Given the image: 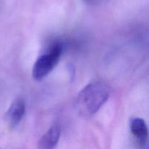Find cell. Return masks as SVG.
Returning a JSON list of instances; mask_svg holds the SVG:
<instances>
[{
    "label": "cell",
    "instance_id": "3",
    "mask_svg": "<svg viewBox=\"0 0 149 149\" xmlns=\"http://www.w3.org/2000/svg\"><path fill=\"white\" fill-rule=\"evenodd\" d=\"M26 113V103L21 98L16 99L9 107L4 115V119L7 125L11 127L17 126L24 116Z\"/></svg>",
    "mask_w": 149,
    "mask_h": 149
},
{
    "label": "cell",
    "instance_id": "5",
    "mask_svg": "<svg viewBox=\"0 0 149 149\" xmlns=\"http://www.w3.org/2000/svg\"><path fill=\"white\" fill-rule=\"evenodd\" d=\"M61 134V129L59 125H52L42 135L38 142V148L42 149L54 148L58 144Z\"/></svg>",
    "mask_w": 149,
    "mask_h": 149
},
{
    "label": "cell",
    "instance_id": "2",
    "mask_svg": "<svg viewBox=\"0 0 149 149\" xmlns=\"http://www.w3.org/2000/svg\"><path fill=\"white\" fill-rule=\"evenodd\" d=\"M63 53V45L55 42L45 54L38 58L32 71L33 79L37 81L43 79L54 69Z\"/></svg>",
    "mask_w": 149,
    "mask_h": 149
},
{
    "label": "cell",
    "instance_id": "4",
    "mask_svg": "<svg viewBox=\"0 0 149 149\" xmlns=\"http://www.w3.org/2000/svg\"><path fill=\"white\" fill-rule=\"evenodd\" d=\"M130 131L141 148H145L148 141V130L146 122L139 117L132 118L130 121Z\"/></svg>",
    "mask_w": 149,
    "mask_h": 149
},
{
    "label": "cell",
    "instance_id": "1",
    "mask_svg": "<svg viewBox=\"0 0 149 149\" xmlns=\"http://www.w3.org/2000/svg\"><path fill=\"white\" fill-rule=\"evenodd\" d=\"M110 96L109 87L101 81H93L79 93L76 99L77 112L84 118L95 114Z\"/></svg>",
    "mask_w": 149,
    "mask_h": 149
}]
</instances>
